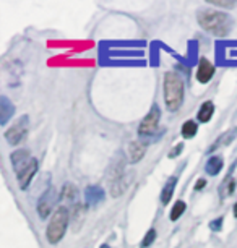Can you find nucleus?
<instances>
[{
	"instance_id": "f257e3e1",
	"label": "nucleus",
	"mask_w": 237,
	"mask_h": 248,
	"mask_svg": "<svg viewBox=\"0 0 237 248\" xmlns=\"http://www.w3.org/2000/svg\"><path fill=\"white\" fill-rule=\"evenodd\" d=\"M197 20L198 25L205 31L211 32L216 37H224L232 30V18L224 12L213 10V8H200L197 12Z\"/></svg>"
},
{
	"instance_id": "f03ea898",
	"label": "nucleus",
	"mask_w": 237,
	"mask_h": 248,
	"mask_svg": "<svg viewBox=\"0 0 237 248\" xmlns=\"http://www.w3.org/2000/svg\"><path fill=\"white\" fill-rule=\"evenodd\" d=\"M10 161L13 170L16 174L18 185H20L21 190H26L31 184L32 177L38 172V159L32 157L26 149H18V151L12 153Z\"/></svg>"
},
{
	"instance_id": "7ed1b4c3",
	"label": "nucleus",
	"mask_w": 237,
	"mask_h": 248,
	"mask_svg": "<svg viewBox=\"0 0 237 248\" xmlns=\"http://www.w3.org/2000/svg\"><path fill=\"white\" fill-rule=\"evenodd\" d=\"M184 102V81L177 73L167 72L164 75V104L169 112L180 109Z\"/></svg>"
},
{
	"instance_id": "20e7f679",
	"label": "nucleus",
	"mask_w": 237,
	"mask_h": 248,
	"mask_svg": "<svg viewBox=\"0 0 237 248\" xmlns=\"http://www.w3.org/2000/svg\"><path fill=\"white\" fill-rule=\"evenodd\" d=\"M68 222H70V211L65 206H60L57 208V211L52 214L50 221L47 224V229H46V237H47V242L50 245H55L63 238L65 232H67Z\"/></svg>"
},
{
	"instance_id": "39448f33",
	"label": "nucleus",
	"mask_w": 237,
	"mask_h": 248,
	"mask_svg": "<svg viewBox=\"0 0 237 248\" xmlns=\"http://www.w3.org/2000/svg\"><path fill=\"white\" fill-rule=\"evenodd\" d=\"M159 120H161V109L158 104H153L150 112H148L145 119L142 120L140 128H138V135H140V138L155 137L156 130H158V127H159Z\"/></svg>"
},
{
	"instance_id": "423d86ee",
	"label": "nucleus",
	"mask_w": 237,
	"mask_h": 248,
	"mask_svg": "<svg viewBox=\"0 0 237 248\" xmlns=\"http://www.w3.org/2000/svg\"><path fill=\"white\" fill-rule=\"evenodd\" d=\"M28 124H30V117H28V115H21L20 119L15 122V125L10 127L5 132L7 143L12 144V146H16V144H20L23 140L26 138V135H28Z\"/></svg>"
},
{
	"instance_id": "0eeeda50",
	"label": "nucleus",
	"mask_w": 237,
	"mask_h": 248,
	"mask_svg": "<svg viewBox=\"0 0 237 248\" xmlns=\"http://www.w3.org/2000/svg\"><path fill=\"white\" fill-rule=\"evenodd\" d=\"M59 201V195H57V190L54 186H49L47 190L44 191L43 196L39 198L38 201V214L41 219H47L52 213V208L57 204Z\"/></svg>"
},
{
	"instance_id": "6e6552de",
	"label": "nucleus",
	"mask_w": 237,
	"mask_h": 248,
	"mask_svg": "<svg viewBox=\"0 0 237 248\" xmlns=\"http://www.w3.org/2000/svg\"><path fill=\"white\" fill-rule=\"evenodd\" d=\"M195 77H197L198 83H202V85L210 83L213 77H215V65H213L208 59H200L197 75H195Z\"/></svg>"
},
{
	"instance_id": "1a4fd4ad",
	"label": "nucleus",
	"mask_w": 237,
	"mask_h": 248,
	"mask_svg": "<svg viewBox=\"0 0 237 248\" xmlns=\"http://www.w3.org/2000/svg\"><path fill=\"white\" fill-rule=\"evenodd\" d=\"M104 198H106L104 188H101V186H97V185L86 186V190H85V201H86L88 206L99 204L101 201H104Z\"/></svg>"
},
{
	"instance_id": "9d476101",
	"label": "nucleus",
	"mask_w": 237,
	"mask_h": 248,
	"mask_svg": "<svg viewBox=\"0 0 237 248\" xmlns=\"http://www.w3.org/2000/svg\"><path fill=\"white\" fill-rule=\"evenodd\" d=\"M146 153V144H143V141H132L128 143L127 146V156H128V161L132 164H137L140 162L143 156Z\"/></svg>"
},
{
	"instance_id": "9b49d317",
	"label": "nucleus",
	"mask_w": 237,
	"mask_h": 248,
	"mask_svg": "<svg viewBox=\"0 0 237 248\" xmlns=\"http://www.w3.org/2000/svg\"><path fill=\"white\" fill-rule=\"evenodd\" d=\"M236 138H237V127H232L229 130H226L224 133L216 138V141L213 143V146L210 148V153L216 151V149H220L222 146H227V144H231Z\"/></svg>"
},
{
	"instance_id": "f8f14e48",
	"label": "nucleus",
	"mask_w": 237,
	"mask_h": 248,
	"mask_svg": "<svg viewBox=\"0 0 237 248\" xmlns=\"http://www.w3.org/2000/svg\"><path fill=\"white\" fill-rule=\"evenodd\" d=\"M13 114H15V106L12 104L7 96H2L0 97V124L7 125V122L10 120Z\"/></svg>"
},
{
	"instance_id": "ddd939ff",
	"label": "nucleus",
	"mask_w": 237,
	"mask_h": 248,
	"mask_svg": "<svg viewBox=\"0 0 237 248\" xmlns=\"http://www.w3.org/2000/svg\"><path fill=\"white\" fill-rule=\"evenodd\" d=\"M222 167H224V161H222V157L221 156H211L210 159H208V162L205 166V172L208 175L216 177L222 170Z\"/></svg>"
},
{
	"instance_id": "4468645a",
	"label": "nucleus",
	"mask_w": 237,
	"mask_h": 248,
	"mask_svg": "<svg viewBox=\"0 0 237 248\" xmlns=\"http://www.w3.org/2000/svg\"><path fill=\"white\" fill-rule=\"evenodd\" d=\"M213 114H215V104L211 101H205L202 104V107L198 109V114H197V119L200 124H208L211 120Z\"/></svg>"
},
{
	"instance_id": "2eb2a0df",
	"label": "nucleus",
	"mask_w": 237,
	"mask_h": 248,
	"mask_svg": "<svg viewBox=\"0 0 237 248\" xmlns=\"http://www.w3.org/2000/svg\"><path fill=\"white\" fill-rule=\"evenodd\" d=\"M234 169H236V166L232 167L231 172L227 174V177L222 180V184L220 185V196H221V198H227V196L232 195V191L236 190V180L232 179V172H234Z\"/></svg>"
},
{
	"instance_id": "dca6fc26",
	"label": "nucleus",
	"mask_w": 237,
	"mask_h": 248,
	"mask_svg": "<svg viewBox=\"0 0 237 248\" xmlns=\"http://www.w3.org/2000/svg\"><path fill=\"white\" fill-rule=\"evenodd\" d=\"M62 200L65 201V203H70L75 206L77 203H80L78 201V190L77 186L73 184H65L62 186Z\"/></svg>"
},
{
	"instance_id": "f3484780",
	"label": "nucleus",
	"mask_w": 237,
	"mask_h": 248,
	"mask_svg": "<svg viewBox=\"0 0 237 248\" xmlns=\"http://www.w3.org/2000/svg\"><path fill=\"white\" fill-rule=\"evenodd\" d=\"M175 185H177V177H171V179L166 182L164 188L161 191V203L162 204H169V201L174 195Z\"/></svg>"
},
{
	"instance_id": "a211bd4d",
	"label": "nucleus",
	"mask_w": 237,
	"mask_h": 248,
	"mask_svg": "<svg viewBox=\"0 0 237 248\" xmlns=\"http://www.w3.org/2000/svg\"><path fill=\"white\" fill-rule=\"evenodd\" d=\"M83 217H85V206H83L81 203H77L75 206H73V211L70 213V219L73 222V229H75V231H78V229L81 227Z\"/></svg>"
},
{
	"instance_id": "6ab92c4d",
	"label": "nucleus",
	"mask_w": 237,
	"mask_h": 248,
	"mask_svg": "<svg viewBox=\"0 0 237 248\" xmlns=\"http://www.w3.org/2000/svg\"><path fill=\"white\" fill-rule=\"evenodd\" d=\"M180 133H182V137L185 140H190L193 138L195 135L198 133V124L195 120H187L185 124L182 125V128H180Z\"/></svg>"
},
{
	"instance_id": "aec40b11",
	"label": "nucleus",
	"mask_w": 237,
	"mask_h": 248,
	"mask_svg": "<svg viewBox=\"0 0 237 248\" xmlns=\"http://www.w3.org/2000/svg\"><path fill=\"white\" fill-rule=\"evenodd\" d=\"M185 209H187V204H185V201L182 200H177L173 206V209H171V221L175 222L179 221L180 217H182V214L185 213Z\"/></svg>"
},
{
	"instance_id": "412c9836",
	"label": "nucleus",
	"mask_w": 237,
	"mask_h": 248,
	"mask_svg": "<svg viewBox=\"0 0 237 248\" xmlns=\"http://www.w3.org/2000/svg\"><path fill=\"white\" fill-rule=\"evenodd\" d=\"M155 240H156V229H155V227H151L150 231L146 232V235L143 237V240H142V243H140V247H142V248H148Z\"/></svg>"
},
{
	"instance_id": "4be33fe9",
	"label": "nucleus",
	"mask_w": 237,
	"mask_h": 248,
	"mask_svg": "<svg viewBox=\"0 0 237 248\" xmlns=\"http://www.w3.org/2000/svg\"><path fill=\"white\" fill-rule=\"evenodd\" d=\"M222 224H224V217H216V219H213V221H210V229L213 232H221V229H222Z\"/></svg>"
},
{
	"instance_id": "5701e85b",
	"label": "nucleus",
	"mask_w": 237,
	"mask_h": 248,
	"mask_svg": "<svg viewBox=\"0 0 237 248\" xmlns=\"http://www.w3.org/2000/svg\"><path fill=\"white\" fill-rule=\"evenodd\" d=\"M182 151H184V143H177L173 149H171L167 156H169L171 159H175L177 156H180V153H182Z\"/></svg>"
},
{
	"instance_id": "b1692460",
	"label": "nucleus",
	"mask_w": 237,
	"mask_h": 248,
	"mask_svg": "<svg viewBox=\"0 0 237 248\" xmlns=\"http://www.w3.org/2000/svg\"><path fill=\"white\" fill-rule=\"evenodd\" d=\"M211 5H216V7H221V8H234L237 2H224V0H213L210 2Z\"/></svg>"
},
{
	"instance_id": "393cba45",
	"label": "nucleus",
	"mask_w": 237,
	"mask_h": 248,
	"mask_svg": "<svg viewBox=\"0 0 237 248\" xmlns=\"http://www.w3.org/2000/svg\"><path fill=\"white\" fill-rule=\"evenodd\" d=\"M205 185H206V180H205V179H200V180L197 182V185H195V191H200Z\"/></svg>"
},
{
	"instance_id": "a878e982",
	"label": "nucleus",
	"mask_w": 237,
	"mask_h": 248,
	"mask_svg": "<svg viewBox=\"0 0 237 248\" xmlns=\"http://www.w3.org/2000/svg\"><path fill=\"white\" fill-rule=\"evenodd\" d=\"M232 214H234V217L237 219V203L234 204V208H232Z\"/></svg>"
},
{
	"instance_id": "bb28decb",
	"label": "nucleus",
	"mask_w": 237,
	"mask_h": 248,
	"mask_svg": "<svg viewBox=\"0 0 237 248\" xmlns=\"http://www.w3.org/2000/svg\"><path fill=\"white\" fill-rule=\"evenodd\" d=\"M99 248H111V247L108 245V243H103V245H101Z\"/></svg>"
}]
</instances>
